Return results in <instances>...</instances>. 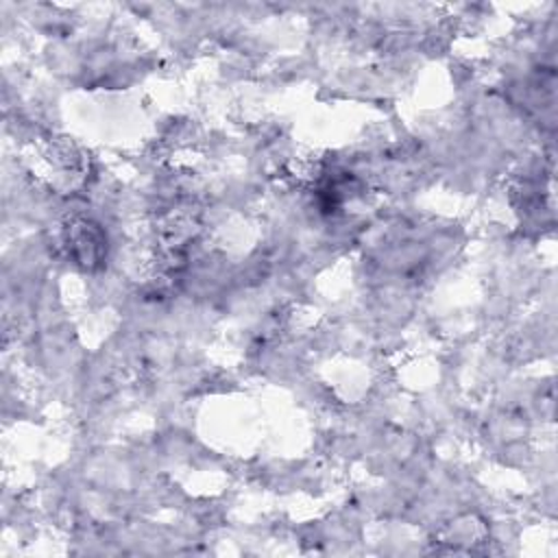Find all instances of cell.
Wrapping results in <instances>:
<instances>
[{
  "label": "cell",
  "mask_w": 558,
  "mask_h": 558,
  "mask_svg": "<svg viewBox=\"0 0 558 558\" xmlns=\"http://www.w3.org/2000/svg\"><path fill=\"white\" fill-rule=\"evenodd\" d=\"M63 248L68 253V257L85 268H94L102 262L105 253H107V240L105 233L100 231V227L96 222H92L89 218L76 216L70 218L63 225Z\"/></svg>",
  "instance_id": "6da1fadb"
}]
</instances>
